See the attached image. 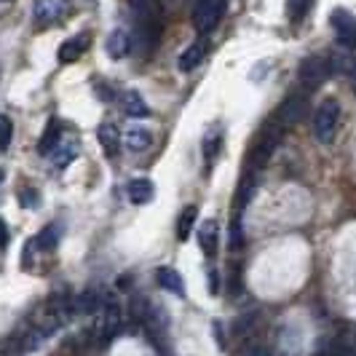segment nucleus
I'll list each match as a JSON object with an SVG mask.
<instances>
[{
    "mask_svg": "<svg viewBox=\"0 0 356 356\" xmlns=\"http://www.w3.org/2000/svg\"><path fill=\"white\" fill-rule=\"evenodd\" d=\"M308 6H311V0H286V14L292 22H300L308 11Z\"/></svg>",
    "mask_w": 356,
    "mask_h": 356,
    "instance_id": "obj_23",
    "label": "nucleus"
},
{
    "mask_svg": "<svg viewBox=\"0 0 356 356\" xmlns=\"http://www.w3.org/2000/svg\"><path fill=\"white\" fill-rule=\"evenodd\" d=\"M70 14V0H35L33 17L38 27H54Z\"/></svg>",
    "mask_w": 356,
    "mask_h": 356,
    "instance_id": "obj_5",
    "label": "nucleus"
},
{
    "mask_svg": "<svg viewBox=\"0 0 356 356\" xmlns=\"http://www.w3.org/2000/svg\"><path fill=\"white\" fill-rule=\"evenodd\" d=\"M222 8L225 0H198L193 8V27L198 33H212L217 22L222 19Z\"/></svg>",
    "mask_w": 356,
    "mask_h": 356,
    "instance_id": "obj_6",
    "label": "nucleus"
},
{
    "mask_svg": "<svg viewBox=\"0 0 356 356\" xmlns=\"http://www.w3.org/2000/svg\"><path fill=\"white\" fill-rule=\"evenodd\" d=\"M340 126V102L338 99H324L314 113V134L321 145H330L335 140V131Z\"/></svg>",
    "mask_w": 356,
    "mask_h": 356,
    "instance_id": "obj_2",
    "label": "nucleus"
},
{
    "mask_svg": "<svg viewBox=\"0 0 356 356\" xmlns=\"http://www.w3.org/2000/svg\"><path fill=\"white\" fill-rule=\"evenodd\" d=\"M105 49H107V54H110L113 59H124L126 54L131 51V38H129V33H126V30H113V33H110V38H107Z\"/></svg>",
    "mask_w": 356,
    "mask_h": 356,
    "instance_id": "obj_16",
    "label": "nucleus"
},
{
    "mask_svg": "<svg viewBox=\"0 0 356 356\" xmlns=\"http://www.w3.org/2000/svg\"><path fill=\"white\" fill-rule=\"evenodd\" d=\"M118 330H121V308H118L115 300H107V303H102V311H99L97 335H99L102 343H107V340L113 338Z\"/></svg>",
    "mask_w": 356,
    "mask_h": 356,
    "instance_id": "obj_8",
    "label": "nucleus"
},
{
    "mask_svg": "<svg viewBox=\"0 0 356 356\" xmlns=\"http://www.w3.org/2000/svg\"><path fill=\"white\" fill-rule=\"evenodd\" d=\"M153 193H156V188H153V182L145 177H137L131 179L129 185H126V196L131 204H137V207H143V204H150L153 201Z\"/></svg>",
    "mask_w": 356,
    "mask_h": 356,
    "instance_id": "obj_12",
    "label": "nucleus"
},
{
    "mask_svg": "<svg viewBox=\"0 0 356 356\" xmlns=\"http://www.w3.org/2000/svg\"><path fill=\"white\" fill-rule=\"evenodd\" d=\"M247 356H270L268 351H263V348H254V351H250Z\"/></svg>",
    "mask_w": 356,
    "mask_h": 356,
    "instance_id": "obj_28",
    "label": "nucleus"
},
{
    "mask_svg": "<svg viewBox=\"0 0 356 356\" xmlns=\"http://www.w3.org/2000/svg\"><path fill=\"white\" fill-rule=\"evenodd\" d=\"M330 24H332V33L335 40L346 49H356V17L346 8H335L330 14Z\"/></svg>",
    "mask_w": 356,
    "mask_h": 356,
    "instance_id": "obj_7",
    "label": "nucleus"
},
{
    "mask_svg": "<svg viewBox=\"0 0 356 356\" xmlns=\"http://www.w3.org/2000/svg\"><path fill=\"white\" fill-rule=\"evenodd\" d=\"M59 143H62V126H59L56 118H51V121L46 124V129H43L40 140H38V153H40V156H51Z\"/></svg>",
    "mask_w": 356,
    "mask_h": 356,
    "instance_id": "obj_13",
    "label": "nucleus"
},
{
    "mask_svg": "<svg viewBox=\"0 0 356 356\" xmlns=\"http://www.w3.org/2000/svg\"><path fill=\"white\" fill-rule=\"evenodd\" d=\"M89 49V33H81V35L70 38V40H65L62 46H59V51H56V59L62 62V65H72V62H78L81 59V54Z\"/></svg>",
    "mask_w": 356,
    "mask_h": 356,
    "instance_id": "obj_9",
    "label": "nucleus"
},
{
    "mask_svg": "<svg viewBox=\"0 0 356 356\" xmlns=\"http://www.w3.org/2000/svg\"><path fill=\"white\" fill-rule=\"evenodd\" d=\"M196 220H198V207L188 204V207L179 212V220H177V238H179V241H185V238L193 233Z\"/></svg>",
    "mask_w": 356,
    "mask_h": 356,
    "instance_id": "obj_19",
    "label": "nucleus"
},
{
    "mask_svg": "<svg viewBox=\"0 0 356 356\" xmlns=\"http://www.w3.org/2000/svg\"><path fill=\"white\" fill-rule=\"evenodd\" d=\"M330 75H332L330 59H324V56H308V59H303V65L298 70V81L308 91H314V89H321Z\"/></svg>",
    "mask_w": 356,
    "mask_h": 356,
    "instance_id": "obj_3",
    "label": "nucleus"
},
{
    "mask_svg": "<svg viewBox=\"0 0 356 356\" xmlns=\"http://www.w3.org/2000/svg\"><path fill=\"white\" fill-rule=\"evenodd\" d=\"M305 113H308V97H305L303 91H295V94H289L284 102L279 105L276 124L282 126V129H289V126L300 124L305 118Z\"/></svg>",
    "mask_w": 356,
    "mask_h": 356,
    "instance_id": "obj_4",
    "label": "nucleus"
},
{
    "mask_svg": "<svg viewBox=\"0 0 356 356\" xmlns=\"http://www.w3.org/2000/svg\"><path fill=\"white\" fill-rule=\"evenodd\" d=\"M241 247H244V233H241V220H238V214H236L231 225V250L238 252Z\"/></svg>",
    "mask_w": 356,
    "mask_h": 356,
    "instance_id": "obj_25",
    "label": "nucleus"
},
{
    "mask_svg": "<svg viewBox=\"0 0 356 356\" xmlns=\"http://www.w3.org/2000/svg\"><path fill=\"white\" fill-rule=\"evenodd\" d=\"M348 75H351V81H354V86H356V62L348 67Z\"/></svg>",
    "mask_w": 356,
    "mask_h": 356,
    "instance_id": "obj_29",
    "label": "nucleus"
},
{
    "mask_svg": "<svg viewBox=\"0 0 356 356\" xmlns=\"http://www.w3.org/2000/svg\"><path fill=\"white\" fill-rule=\"evenodd\" d=\"M11 137H14V124L8 115H0V150H6L11 145Z\"/></svg>",
    "mask_w": 356,
    "mask_h": 356,
    "instance_id": "obj_24",
    "label": "nucleus"
},
{
    "mask_svg": "<svg viewBox=\"0 0 356 356\" xmlns=\"http://www.w3.org/2000/svg\"><path fill=\"white\" fill-rule=\"evenodd\" d=\"M8 238H11V233H8V222L0 217V250H6V247H8Z\"/></svg>",
    "mask_w": 356,
    "mask_h": 356,
    "instance_id": "obj_26",
    "label": "nucleus"
},
{
    "mask_svg": "<svg viewBox=\"0 0 356 356\" xmlns=\"http://www.w3.org/2000/svg\"><path fill=\"white\" fill-rule=\"evenodd\" d=\"M124 110L129 118H147L150 115V107L145 105V99L137 91H126L124 94Z\"/></svg>",
    "mask_w": 356,
    "mask_h": 356,
    "instance_id": "obj_18",
    "label": "nucleus"
},
{
    "mask_svg": "<svg viewBox=\"0 0 356 356\" xmlns=\"http://www.w3.org/2000/svg\"><path fill=\"white\" fill-rule=\"evenodd\" d=\"M217 244H220V228L214 220H204L201 228H198V247L207 257L217 254Z\"/></svg>",
    "mask_w": 356,
    "mask_h": 356,
    "instance_id": "obj_11",
    "label": "nucleus"
},
{
    "mask_svg": "<svg viewBox=\"0 0 356 356\" xmlns=\"http://www.w3.org/2000/svg\"><path fill=\"white\" fill-rule=\"evenodd\" d=\"M3 179H6V169H0V182H3Z\"/></svg>",
    "mask_w": 356,
    "mask_h": 356,
    "instance_id": "obj_30",
    "label": "nucleus"
},
{
    "mask_svg": "<svg viewBox=\"0 0 356 356\" xmlns=\"http://www.w3.org/2000/svg\"><path fill=\"white\" fill-rule=\"evenodd\" d=\"M129 3H131L134 8H140V11H143V8H147V6L153 3V0H129Z\"/></svg>",
    "mask_w": 356,
    "mask_h": 356,
    "instance_id": "obj_27",
    "label": "nucleus"
},
{
    "mask_svg": "<svg viewBox=\"0 0 356 356\" xmlns=\"http://www.w3.org/2000/svg\"><path fill=\"white\" fill-rule=\"evenodd\" d=\"M282 134H284V129L279 124H268L257 131V137H254V143L250 147V159H247L250 175L260 172L268 161H270V156L276 153V147L282 145Z\"/></svg>",
    "mask_w": 356,
    "mask_h": 356,
    "instance_id": "obj_1",
    "label": "nucleus"
},
{
    "mask_svg": "<svg viewBox=\"0 0 356 356\" xmlns=\"http://www.w3.org/2000/svg\"><path fill=\"white\" fill-rule=\"evenodd\" d=\"M3 3H11V0H3Z\"/></svg>",
    "mask_w": 356,
    "mask_h": 356,
    "instance_id": "obj_31",
    "label": "nucleus"
},
{
    "mask_svg": "<svg viewBox=\"0 0 356 356\" xmlns=\"http://www.w3.org/2000/svg\"><path fill=\"white\" fill-rule=\"evenodd\" d=\"M220 147H222V129L212 126L207 131V137H204V156H207V161H214V156L220 153Z\"/></svg>",
    "mask_w": 356,
    "mask_h": 356,
    "instance_id": "obj_22",
    "label": "nucleus"
},
{
    "mask_svg": "<svg viewBox=\"0 0 356 356\" xmlns=\"http://www.w3.org/2000/svg\"><path fill=\"white\" fill-rule=\"evenodd\" d=\"M156 282H159V286H163L166 292H172V295H177V298H185V282H182V276H179L175 268H159V270H156Z\"/></svg>",
    "mask_w": 356,
    "mask_h": 356,
    "instance_id": "obj_15",
    "label": "nucleus"
},
{
    "mask_svg": "<svg viewBox=\"0 0 356 356\" xmlns=\"http://www.w3.org/2000/svg\"><path fill=\"white\" fill-rule=\"evenodd\" d=\"M97 140H99V145H102V150H105L107 156H115L118 143H121L118 126H115V124H102L99 129H97Z\"/></svg>",
    "mask_w": 356,
    "mask_h": 356,
    "instance_id": "obj_17",
    "label": "nucleus"
},
{
    "mask_svg": "<svg viewBox=\"0 0 356 356\" xmlns=\"http://www.w3.org/2000/svg\"><path fill=\"white\" fill-rule=\"evenodd\" d=\"M124 143L131 153H143V150H147L150 143H153V134H150L145 126H129L124 134Z\"/></svg>",
    "mask_w": 356,
    "mask_h": 356,
    "instance_id": "obj_14",
    "label": "nucleus"
},
{
    "mask_svg": "<svg viewBox=\"0 0 356 356\" xmlns=\"http://www.w3.org/2000/svg\"><path fill=\"white\" fill-rule=\"evenodd\" d=\"M56 244H59V225H56V222L46 225V228L35 236V241H33V247H38L40 252H51Z\"/></svg>",
    "mask_w": 356,
    "mask_h": 356,
    "instance_id": "obj_21",
    "label": "nucleus"
},
{
    "mask_svg": "<svg viewBox=\"0 0 356 356\" xmlns=\"http://www.w3.org/2000/svg\"><path fill=\"white\" fill-rule=\"evenodd\" d=\"M78 159V143H67V145H56V150L51 153V161L56 169H67L72 161Z\"/></svg>",
    "mask_w": 356,
    "mask_h": 356,
    "instance_id": "obj_20",
    "label": "nucleus"
},
{
    "mask_svg": "<svg viewBox=\"0 0 356 356\" xmlns=\"http://www.w3.org/2000/svg\"><path fill=\"white\" fill-rule=\"evenodd\" d=\"M207 40H196V43H191L185 51L177 56V70L182 72H191V70H196L198 65L204 62V56H207Z\"/></svg>",
    "mask_w": 356,
    "mask_h": 356,
    "instance_id": "obj_10",
    "label": "nucleus"
}]
</instances>
